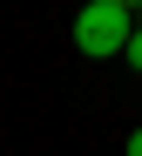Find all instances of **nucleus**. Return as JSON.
<instances>
[{
  "instance_id": "obj_1",
  "label": "nucleus",
  "mask_w": 142,
  "mask_h": 156,
  "mask_svg": "<svg viewBox=\"0 0 142 156\" xmlns=\"http://www.w3.org/2000/svg\"><path fill=\"white\" fill-rule=\"evenodd\" d=\"M129 7H122V0H88V7H81L74 14V48H81V55H122V48H129Z\"/></svg>"
},
{
  "instance_id": "obj_4",
  "label": "nucleus",
  "mask_w": 142,
  "mask_h": 156,
  "mask_svg": "<svg viewBox=\"0 0 142 156\" xmlns=\"http://www.w3.org/2000/svg\"><path fill=\"white\" fill-rule=\"evenodd\" d=\"M122 7H142V0H122Z\"/></svg>"
},
{
  "instance_id": "obj_2",
  "label": "nucleus",
  "mask_w": 142,
  "mask_h": 156,
  "mask_svg": "<svg viewBox=\"0 0 142 156\" xmlns=\"http://www.w3.org/2000/svg\"><path fill=\"white\" fill-rule=\"evenodd\" d=\"M122 55H129V68H142V27L129 34V48H122Z\"/></svg>"
},
{
  "instance_id": "obj_3",
  "label": "nucleus",
  "mask_w": 142,
  "mask_h": 156,
  "mask_svg": "<svg viewBox=\"0 0 142 156\" xmlns=\"http://www.w3.org/2000/svg\"><path fill=\"white\" fill-rule=\"evenodd\" d=\"M122 156H142V129H135V136H129V149H122Z\"/></svg>"
}]
</instances>
